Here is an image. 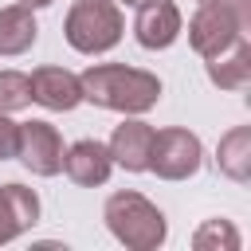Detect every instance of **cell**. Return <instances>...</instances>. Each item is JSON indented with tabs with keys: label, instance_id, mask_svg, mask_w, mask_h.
Listing matches in <instances>:
<instances>
[{
	"label": "cell",
	"instance_id": "19",
	"mask_svg": "<svg viewBox=\"0 0 251 251\" xmlns=\"http://www.w3.org/2000/svg\"><path fill=\"white\" fill-rule=\"evenodd\" d=\"M122 4H126V8H141L145 0H122Z\"/></svg>",
	"mask_w": 251,
	"mask_h": 251
},
{
	"label": "cell",
	"instance_id": "1",
	"mask_svg": "<svg viewBox=\"0 0 251 251\" xmlns=\"http://www.w3.org/2000/svg\"><path fill=\"white\" fill-rule=\"evenodd\" d=\"M78 82H82V102L118 114H145L161 102V78L153 71L126 63H94L78 75Z\"/></svg>",
	"mask_w": 251,
	"mask_h": 251
},
{
	"label": "cell",
	"instance_id": "16",
	"mask_svg": "<svg viewBox=\"0 0 251 251\" xmlns=\"http://www.w3.org/2000/svg\"><path fill=\"white\" fill-rule=\"evenodd\" d=\"M31 106V82L24 71H0V110L4 114H16Z\"/></svg>",
	"mask_w": 251,
	"mask_h": 251
},
{
	"label": "cell",
	"instance_id": "8",
	"mask_svg": "<svg viewBox=\"0 0 251 251\" xmlns=\"http://www.w3.org/2000/svg\"><path fill=\"white\" fill-rule=\"evenodd\" d=\"M27 82H31V102H39L43 110L67 114L82 102V82L67 67H35L27 75Z\"/></svg>",
	"mask_w": 251,
	"mask_h": 251
},
{
	"label": "cell",
	"instance_id": "10",
	"mask_svg": "<svg viewBox=\"0 0 251 251\" xmlns=\"http://www.w3.org/2000/svg\"><path fill=\"white\" fill-rule=\"evenodd\" d=\"M110 169H114L110 149H106L102 141H94V137H82V141H75L71 149H63V173H67L75 184H82V188L106 184V180H110Z\"/></svg>",
	"mask_w": 251,
	"mask_h": 251
},
{
	"label": "cell",
	"instance_id": "9",
	"mask_svg": "<svg viewBox=\"0 0 251 251\" xmlns=\"http://www.w3.org/2000/svg\"><path fill=\"white\" fill-rule=\"evenodd\" d=\"M153 126L141 118H129L122 126H114L110 133V161L122 165L126 173H149V149H153Z\"/></svg>",
	"mask_w": 251,
	"mask_h": 251
},
{
	"label": "cell",
	"instance_id": "15",
	"mask_svg": "<svg viewBox=\"0 0 251 251\" xmlns=\"http://www.w3.org/2000/svg\"><path fill=\"white\" fill-rule=\"evenodd\" d=\"M192 247L196 251H239V231L231 227V220H208L196 227Z\"/></svg>",
	"mask_w": 251,
	"mask_h": 251
},
{
	"label": "cell",
	"instance_id": "12",
	"mask_svg": "<svg viewBox=\"0 0 251 251\" xmlns=\"http://www.w3.org/2000/svg\"><path fill=\"white\" fill-rule=\"evenodd\" d=\"M204 67H208V78L220 90H243L251 82V43H247V35H239L231 47L212 55Z\"/></svg>",
	"mask_w": 251,
	"mask_h": 251
},
{
	"label": "cell",
	"instance_id": "18",
	"mask_svg": "<svg viewBox=\"0 0 251 251\" xmlns=\"http://www.w3.org/2000/svg\"><path fill=\"white\" fill-rule=\"evenodd\" d=\"M16 4H24V8L35 12V8H47V4H55V0H16Z\"/></svg>",
	"mask_w": 251,
	"mask_h": 251
},
{
	"label": "cell",
	"instance_id": "4",
	"mask_svg": "<svg viewBox=\"0 0 251 251\" xmlns=\"http://www.w3.org/2000/svg\"><path fill=\"white\" fill-rule=\"evenodd\" d=\"M247 31H251V0H212L200 4L196 16L188 20V43L204 59L220 55Z\"/></svg>",
	"mask_w": 251,
	"mask_h": 251
},
{
	"label": "cell",
	"instance_id": "14",
	"mask_svg": "<svg viewBox=\"0 0 251 251\" xmlns=\"http://www.w3.org/2000/svg\"><path fill=\"white\" fill-rule=\"evenodd\" d=\"M216 161H220V173L231 176V180H247L251 176V126H235L220 137L216 145Z\"/></svg>",
	"mask_w": 251,
	"mask_h": 251
},
{
	"label": "cell",
	"instance_id": "13",
	"mask_svg": "<svg viewBox=\"0 0 251 251\" xmlns=\"http://www.w3.org/2000/svg\"><path fill=\"white\" fill-rule=\"evenodd\" d=\"M35 39H39V24H35L31 8H24V4L0 8V55H4V59L24 55Z\"/></svg>",
	"mask_w": 251,
	"mask_h": 251
},
{
	"label": "cell",
	"instance_id": "20",
	"mask_svg": "<svg viewBox=\"0 0 251 251\" xmlns=\"http://www.w3.org/2000/svg\"><path fill=\"white\" fill-rule=\"evenodd\" d=\"M196 4H212V0H196Z\"/></svg>",
	"mask_w": 251,
	"mask_h": 251
},
{
	"label": "cell",
	"instance_id": "7",
	"mask_svg": "<svg viewBox=\"0 0 251 251\" xmlns=\"http://www.w3.org/2000/svg\"><path fill=\"white\" fill-rule=\"evenodd\" d=\"M184 31V16L173 0H145L137 8V20H133V35L145 51H165L176 43V35Z\"/></svg>",
	"mask_w": 251,
	"mask_h": 251
},
{
	"label": "cell",
	"instance_id": "3",
	"mask_svg": "<svg viewBox=\"0 0 251 251\" xmlns=\"http://www.w3.org/2000/svg\"><path fill=\"white\" fill-rule=\"evenodd\" d=\"M122 31H126V20H122L118 0H75L63 20L67 43L82 55H102L118 47Z\"/></svg>",
	"mask_w": 251,
	"mask_h": 251
},
{
	"label": "cell",
	"instance_id": "6",
	"mask_svg": "<svg viewBox=\"0 0 251 251\" xmlns=\"http://www.w3.org/2000/svg\"><path fill=\"white\" fill-rule=\"evenodd\" d=\"M16 157L27 173L35 176H55L63 173V137L51 122H20V141Z\"/></svg>",
	"mask_w": 251,
	"mask_h": 251
},
{
	"label": "cell",
	"instance_id": "2",
	"mask_svg": "<svg viewBox=\"0 0 251 251\" xmlns=\"http://www.w3.org/2000/svg\"><path fill=\"white\" fill-rule=\"evenodd\" d=\"M102 220L110 227V235L129 247V251H157L169 235V224H165V212L133 192V188H122V192H110L106 196V208H102Z\"/></svg>",
	"mask_w": 251,
	"mask_h": 251
},
{
	"label": "cell",
	"instance_id": "5",
	"mask_svg": "<svg viewBox=\"0 0 251 251\" xmlns=\"http://www.w3.org/2000/svg\"><path fill=\"white\" fill-rule=\"evenodd\" d=\"M200 161H204V149H200V137L180 129V126H169L161 133H153V149H149V173H157L161 180H188L200 173Z\"/></svg>",
	"mask_w": 251,
	"mask_h": 251
},
{
	"label": "cell",
	"instance_id": "11",
	"mask_svg": "<svg viewBox=\"0 0 251 251\" xmlns=\"http://www.w3.org/2000/svg\"><path fill=\"white\" fill-rule=\"evenodd\" d=\"M39 220V196L24 184H0V243H12Z\"/></svg>",
	"mask_w": 251,
	"mask_h": 251
},
{
	"label": "cell",
	"instance_id": "17",
	"mask_svg": "<svg viewBox=\"0 0 251 251\" xmlns=\"http://www.w3.org/2000/svg\"><path fill=\"white\" fill-rule=\"evenodd\" d=\"M16 141H20V122H12L0 110V161H12L16 157Z\"/></svg>",
	"mask_w": 251,
	"mask_h": 251
}]
</instances>
